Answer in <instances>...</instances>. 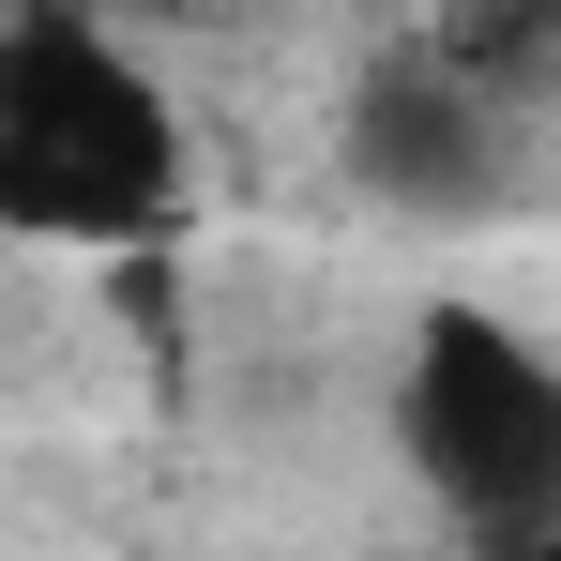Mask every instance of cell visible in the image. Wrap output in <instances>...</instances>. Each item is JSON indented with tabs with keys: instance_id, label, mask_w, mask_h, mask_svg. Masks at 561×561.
I'll return each mask as SVG.
<instances>
[{
	"instance_id": "277c9868",
	"label": "cell",
	"mask_w": 561,
	"mask_h": 561,
	"mask_svg": "<svg viewBox=\"0 0 561 561\" xmlns=\"http://www.w3.org/2000/svg\"><path fill=\"white\" fill-rule=\"evenodd\" d=\"M440 61L485 77L501 106H531L561 77V0H456V15H440Z\"/></svg>"
},
{
	"instance_id": "6da1fadb",
	"label": "cell",
	"mask_w": 561,
	"mask_h": 561,
	"mask_svg": "<svg viewBox=\"0 0 561 561\" xmlns=\"http://www.w3.org/2000/svg\"><path fill=\"white\" fill-rule=\"evenodd\" d=\"M183 213V122L152 61H122L77 0H31L0 31V228L31 243H152Z\"/></svg>"
},
{
	"instance_id": "5b68a950",
	"label": "cell",
	"mask_w": 561,
	"mask_h": 561,
	"mask_svg": "<svg viewBox=\"0 0 561 561\" xmlns=\"http://www.w3.org/2000/svg\"><path fill=\"white\" fill-rule=\"evenodd\" d=\"M501 561H561V516H547V531H531V547H501Z\"/></svg>"
},
{
	"instance_id": "7a4b0ae2",
	"label": "cell",
	"mask_w": 561,
	"mask_h": 561,
	"mask_svg": "<svg viewBox=\"0 0 561 561\" xmlns=\"http://www.w3.org/2000/svg\"><path fill=\"white\" fill-rule=\"evenodd\" d=\"M394 440H410L425 501H440L485 561L531 547L561 516V365L516 334V319H485V304H440V319L410 334Z\"/></svg>"
},
{
	"instance_id": "3957f363",
	"label": "cell",
	"mask_w": 561,
	"mask_h": 561,
	"mask_svg": "<svg viewBox=\"0 0 561 561\" xmlns=\"http://www.w3.org/2000/svg\"><path fill=\"white\" fill-rule=\"evenodd\" d=\"M350 183L394 197V213H485L501 197V92L456 77L440 46L379 61L365 92H350Z\"/></svg>"
}]
</instances>
